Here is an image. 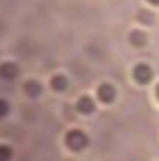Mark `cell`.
<instances>
[{"label":"cell","mask_w":159,"mask_h":161,"mask_svg":"<svg viewBox=\"0 0 159 161\" xmlns=\"http://www.w3.org/2000/svg\"><path fill=\"white\" fill-rule=\"evenodd\" d=\"M131 40H133V42H135V44H139V42H145V36H143V32H131Z\"/></svg>","instance_id":"6"},{"label":"cell","mask_w":159,"mask_h":161,"mask_svg":"<svg viewBox=\"0 0 159 161\" xmlns=\"http://www.w3.org/2000/svg\"><path fill=\"white\" fill-rule=\"evenodd\" d=\"M77 111H81L83 115L93 113V111H95V103H93V99L91 97H81L79 103H77Z\"/></svg>","instance_id":"4"},{"label":"cell","mask_w":159,"mask_h":161,"mask_svg":"<svg viewBox=\"0 0 159 161\" xmlns=\"http://www.w3.org/2000/svg\"><path fill=\"white\" fill-rule=\"evenodd\" d=\"M133 77H135L137 83L147 85L149 80H151V77H153V70L149 69L147 64H139V67H135V70H133Z\"/></svg>","instance_id":"2"},{"label":"cell","mask_w":159,"mask_h":161,"mask_svg":"<svg viewBox=\"0 0 159 161\" xmlns=\"http://www.w3.org/2000/svg\"><path fill=\"white\" fill-rule=\"evenodd\" d=\"M52 89H54V91H64V89H67V79H64V77H58V75H57V77L52 79Z\"/></svg>","instance_id":"5"},{"label":"cell","mask_w":159,"mask_h":161,"mask_svg":"<svg viewBox=\"0 0 159 161\" xmlns=\"http://www.w3.org/2000/svg\"><path fill=\"white\" fill-rule=\"evenodd\" d=\"M87 135L83 133V131H79V129H74V131H69L67 133V137H64V143H67V147L69 149H73V151H81V149H85L87 147Z\"/></svg>","instance_id":"1"},{"label":"cell","mask_w":159,"mask_h":161,"mask_svg":"<svg viewBox=\"0 0 159 161\" xmlns=\"http://www.w3.org/2000/svg\"><path fill=\"white\" fill-rule=\"evenodd\" d=\"M6 109H8V107H6V103H4V101H0V117L6 113Z\"/></svg>","instance_id":"7"},{"label":"cell","mask_w":159,"mask_h":161,"mask_svg":"<svg viewBox=\"0 0 159 161\" xmlns=\"http://www.w3.org/2000/svg\"><path fill=\"white\" fill-rule=\"evenodd\" d=\"M149 4H153V6H159V0H147Z\"/></svg>","instance_id":"8"},{"label":"cell","mask_w":159,"mask_h":161,"mask_svg":"<svg viewBox=\"0 0 159 161\" xmlns=\"http://www.w3.org/2000/svg\"><path fill=\"white\" fill-rule=\"evenodd\" d=\"M97 97L101 99L103 103H111V101L115 99V89H113V85L103 83L101 87H99V91H97Z\"/></svg>","instance_id":"3"},{"label":"cell","mask_w":159,"mask_h":161,"mask_svg":"<svg viewBox=\"0 0 159 161\" xmlns=\"http://www.w3.org/2000/svg\"><path fill=\"white\" fill-rule=\"evenodd\" d=\"M157 97H159V87H157Z\"/></svg>","instance_id":"9"}]
</instances>
